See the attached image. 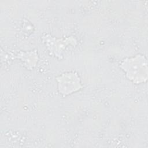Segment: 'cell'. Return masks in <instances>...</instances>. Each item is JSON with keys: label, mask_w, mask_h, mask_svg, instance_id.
<instances>
[{"label": "cell", "mask_w": 148, "mask_h": 148, "mask_svg": "<svg viewBox=\"0 0 148 148\" xmlns=\"http://www.w3.org/2000/svg\"><path fill=\"white\" fill-rule=\"evenodd\" d=\"M120 66L125 72L127 77L135 83H140L147 80V62L142 55L124 59Z\"/></svg>", "instance_id": "obj_1"}, {"label": "cell", "mask_w": 148, "mask_h": 148, "mask_svg": "<svg viewBox=\"0 0 148 148\" xmlns=\"http://www.w3.org/2000/svg\"><path fill=\"white\" fill-rule=\"evenodd\" d=\"M60 93L66 95L79 90L82 88L80 78L75 72H67L56 78Z\"/></svg>", "instance_id": "obj_2"}]
</instances>
